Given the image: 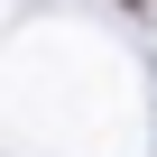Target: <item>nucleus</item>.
<instances>
[{
    "mask_svg": "<svg viewBox=\"0 0 157 157\" xmlns=\"http://www.w3.org/2000/svg\"><path fill=\"white\" fill-rule=\"evenodd\" d=\"M129 10H139V0H129Z\"/></svg>",
    "mask_w": 157,
    "mask_h": 157,
    "instance_id": "f257e3e1",
    "label": "nucleus"
}]
</instances>
